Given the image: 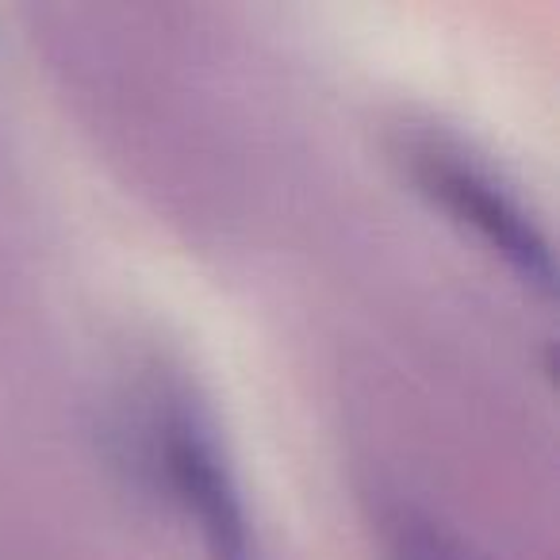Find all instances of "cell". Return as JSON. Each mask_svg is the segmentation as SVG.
<instances>
[{
  "mask_svg": "<svg viewBox=\"0 0 560 560\" xmlns=\"http://www.w3.org/2000/svg\"><path fill=\"white\" fill-rule=\"evenodd\" d=\"M422 180L434 196H442L445 208L457 211L465 223H472L495 249H503L514 261V269L537 280L541 289L552 284V261L541 231L534 219L522 211V203L511 192L495 185L472 162H460L450 150H427L422 158Z\"/></svg>",
  "mask_w": 560,
  "mask_h": 560,
  "instance_id": "6da1fadb",
  "label": "cell"
},
{
  "mask_svg": "<svg viewBox=\"0 0 560 560\" xmlns=\"http://www.w3.org/2000/svg\"><path fill=\"white\" fill-rule=\"evenodd\" d=\"M165 472H170L177 495L196 514L211 552L219 560H249L246 514H242L238 491L226 476L219 450L192 415H173L162 427Z\"/></svg>",
  "mask_w": 560,
  "mask_h": 560,
  "instance_id": "7a4b0ae2",
  "label": "cell"
},
{
  "mask_svg": "<svg viewBox=\"0 0 560 560\" xmlns=\"http://www.w3.org/2000/svg\"><path fill=\"white\" fill-rule=\"evenodd\" d=\"M388 545H392V560H480L460 537H453L434 518H422L415 511L392 514Z\"/></svg>",
  "mask_w": 560,
  "mask_h": 560,
  "instance_id": "3957f363",
  "label": "cell"
}]
</instances>
